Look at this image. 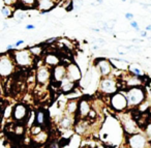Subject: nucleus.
Segmentation results:
<instances>
[{"label": "nucleus", "mask_w": 151, "mask_h": 148, "mask_svg": "<svg viewBox=\"0 0 151 148\" xmlns=\"http://www.w3.org/2000/svg\"><path fill=\"white\" fill-rule=\"evenodd\" d=\"M15 6H10V5H5L3 4L2 7H1V14H2L4 20H8V19H12L14 17V13H15Z\"/></svg>", "instance_id": "f3484780"}, {"label": "nucleus", "mask_w": 151, "mask_h": 148, "mask_svg": "<svg viewBox=\"0 0 151 148\" xmlns=\"http://www.w3.org/2000/svg\"><path fill=\"white\" fill-rule=\"evenodd\" d=\"M122 1H123V2H125V1H127V0H122Z\"/></svg>", "instance_id": "c9c22d12"}, {"label": "nucleus", "mask_w": 151, "mask_h": 148, "mask_svg": "<svg viewBox=\"0 0 151 148\" xmlns=\"http://www.w3.org/2000/svg\"><path fill=\"white\" fill-rule=\"evenodd\" d=\"M17 66L15 60H14L12 51H6L5 53L1 54L0 57V74L3 78L8 77L15 72V68Z\"/></svg>", "instance_id": "7ed1b4c3"}, {"label": "nucleus", "mask_w": 151, "mask_h": 148, "mask_svg": "<svg viewBox=\"0 0 151 148\" xmlns=\"http://www.w3.org/2000/svg\"><path fill=\"white\" fill-rule=\"evenodd\" d=\"M45 117H46V115H45V112L41 111V110H39V111L36 113V118H35L36 123H37V124H39V125L44 124Z\"/></svg>", "instance_id": "4be33fe9"}, {"label": "nucleus", "mask_w": 151, "mask_h": 148, "mask_svg": "<svg viewBox=\"0 0 151 148\" xmlns=\"http://www.w3.org/2000/svg\"><path fill=\"white\" fill-rule=\"evenodd\" d=\"M27 17H28L27 9H25L23 7H17L15 9V13H14L13 19L15 20V22L17 24H21Z\"/></svg>", "instance_id": "4468645a"}, {"label": "nucleus", "mask_w": 151, "mask_h": 148, "mask_svg": "<svg viewBox=\"0 0 151 148\" xmlns=\"http://www.w3.org/2000/svg\"><path fill=\"white\" fill-rule=\"evenodd\" d=\"M16 64L21 68H30L34 63V56L29 49H22L12 51Z\"/></svg>", "instance_id": "f03ea898"}, {"label": "nucleus", "mask_w": 151, "mask_h": 148, "mask_svg": "<svg viewBox=\"0 0 151 148\" xmlns=\"http://www.w3.org/2000/svg\"><path fill=\"white\" fill-rule=\"evenodd\" d=\"M29 50H30V52L32 53L34 57H39L41 53H43V47L41 45H34V46L29 48Z\"/></svg>", "instance_id": "aec40b11"}, {"label": "nucleus", "mask_w": 151, "mask_h": 148, "mask_svg": "<svg viewBox=\"0 0 151 148\" xmlns=\"http://www.w3.org/2000/svg\"><path fill=\"white\" fill-rule=\"evenodd\" d=\"M74 88V82H72L69 79L65 78L62 82H60V89L64 93H68L72 92Z\"/></svg>", "instance_id": "dca6fc26"}, {"label": "nucleus", "mask_w": 151, "mask_h": 148, "mask_svg": "<svg viewBox=\"0 0 151 148\" xmlns=\"http://www.w3.org/2000/svg\"><path fill=\"white\" fill-rule=\"evenodd\" d=\"M55 1H56V2H58V1H60V0H55Z\"/></svg>", "instance_id": "e433bc0d"}, {"label": "nucleus", "mask_w": 151, "mask_h": 148, "mask_svg": "<svg viewBox=\"0 0 151 148\" xmlns=\"http://www.w3.org/2000/svg\"><path fill=\"white\" fill-rule=\"evenodd\" d=\"M139 35H140L141 39H146V37H149L148 36V31L145 30V29H144V30H141V31L139 32Z\"/></svg>", "instance_id": "cd10ccee"}, {"label": "nucleus", "mask_w": 151, "mask_h": 148, "mask_svg": "<svg viewBox=\"0 0 151 148\" xmlns=\"http://www.w3.org/2000/svg\"><path fill=\"white\" fill-rule=\"evenodd\" d=\"M150 148H151V147H150Z\"/></svg>", "instance_id": "4c0bfd02"}, {"label": "nucleus", "mask_w": 151, "mask_h": 148, "mask_svg": "<svg viewBox=\"0 0 151 148\" xmlns=\"http://www.w3.org/2000/svg\"><path fill=\"white\" fill-rule=\"evenodd\" d=\"M57 39H57V37H52V39H47L46 43H47V44H48V45H49V44H52V42H56Z\"/></svg>", "instance_id": "2f4dec72"}, {"label": "nucleus", "mask_w": 151, "mask_h": 148, "mask_svg": "<svg viewBox=\"0 0 151 148\" xmlns=\"http://www.w3.org/2000/svg\"><path fill=\"white\" fill-rule=\"evenodd\" d=\"M124 17H125L126 20H128L129 22L133 21V18H135V16H133V14H131V13H126L125 15H124Z\"/></svg>", "instance_id": "c85d7f7f"}, {"label": "nucleus", "mask_w": 151, "mask_h": 148, "mask_svg": "<svg viewBox=\"0 0 151 148\" xmlns=\"http://www.w3.org/2000/svg\"><path fill=\"white\" fill-rule=\"evenodd\" d=\"M60 57H59L58 55L55 54V53H48V54L45 56V59H44V62L47 66H49V68H54V66H56V65L60 64Z\"/></svg>", "instance_id": "f8f14e48"}, {"label": "nucleus", "mask_w": 151, "mask_h": 148, "mask_svg": "<svg viewBox=\"0 0 151 148\" xmlns=\"http://www.w3.org/2000/svg\"><path fill=\"white\" fill-rule=\"evenodd\" d=\"M57 2L55 0H37V6L36 9L41 11V15L50 13L56 7Z\"/></svg>", "instance_id": "9b49d317"}, {"label": "nucleus", "mask_w": 151, "mask_h": 148, "mask_svg": "<svg viewBox=\"0 0 151 148\" xmlns=\"http://www.w3.org/2000/svg\"><path fill=\"white\" fill-rule=\"evenodd\" d=\"M66 78L74 83L79 82L82 78L81 70L74 62H70L66 65Z\"/></svg>", "instance_id": "6e6552de"}, {"label": "nucleus", "mask_w": 151, "mask_h": 148, "mask_svg": "<svg viewBox=\"0 0 151 148\" xmlns=\"http://www.w3.org/2000/svg\"><path fill=\"white\" fill-rule=\"evenodd\" d=\"M145 30H147L148 32H151V25H147V26L145 27Z\"/></svg>", "instance_id": "72a5a7b5"}, {"label": "nucleus", "mask_w": 151, "mask_h": 148, "mask_svg": "<svg viewBox=\"0 0 151 148\" xmlns=\"http://www.w3.org/2000/svg\"><path fill=\"white\" fill-rule=\"evenodd\" d=\"M94 16L96 17V18H98V19H100V18H102V14H98V13H96V14H95V15H94Z\"/></svg>", "instance_id": "f704fd0d"}, {"label": "nucleus", "mask_w": 151, "mask_h": 148, "mask_svg": "<svg viewBox=\"0 0 151 148\" xmlns=\"http://www.w3.org/2000/svg\"><path fill=\"white\" fill-rule=\"evenodd\" d=\"M15 49V47H14V44H8L7 46H6V48H5V50L6 51H13V50Z\"/></svg>", "instance_id": "7c9ffc66"}, {"label": "nucleus", "mask_w": 151, "mask_h": 148, "mask_svg": "<svg viewBox=\"0 0 151 148\" xmlns=\"http://www.w3.org/2000/svg\"><path fill=\"white\" fill-rule=\"evenodd\" d=\"M100 89L102 93L113 95L114 93L117 92V89H118L117 81H115L113 78H110V77L102 78V80L100 81Z\"/></svg>", "instance_id": "39448f33"}, {"label": "nucleus", "mask_w": 151, "mask_h": 148, "mask_svg": "<svg viewBox=\"0 0 151 148\" xmlns=\"http://www.w3.org/2000/svg\"><path fill=\"white\" fill-rule=\"evenodd\" d=\"M146 144V140H145V138L141 135H135L131 136V146L133 148H144Z\"/></svg>", "instance_id": "2eb2a0df"}, {"label": "nucleus", "mask_w": 151, "mask_h": 148, "mask_svg": "<svg viewBox=\"0 0 151 148\" xmlns=\"http://www.w3.org/2000/svg\"><path fill=\"white\" fill-rule=\"evenodd\" d=\"M104 3V0H96V5H102Z\"/></svg>", "instance_id": "473e14b6"}, {"label": "nucleus", "mask_w": 151, "mask_h": 148, "mask_svg": "<svg viewBox=\"0 0 151 148\" xmlns=\"http://www.w3.org/2000/svg\"><path fill=\"white\" fill-rule=\"evenodd\" d=\"M72 119L68 116L62 117L61 121H60V125H61L62 127H66V128L69 127V125H72Z\"/></svg>", "instance_id": "5701e85b"}, {"label": "nucleus", "mask_w": 151, "mask_h": 148, "mask_svg": "<svg viewBox=\"0 0 151 148\" xmlns=\"http://www.w3.org/2000/svg\"><path fill=\"white\" fill-rule=\"evenodd\" d=\"M25 43V41L24 39H18L17 42H15L14 43V47H15V49H18L20 46H22V45Z\"/></svg>", "instance_id": "bb28decb"}, {"label": "nucleus", "mask_w": 151, "mask_h": 148, "mask_svg": "<svg viewBox=\"0 0 151 148\" xmlns=\"http://www.w3.org/2000/svg\"><path fill=\"white\" fill-rule=\"evenodd\" d=\"M95 65H96V68L100 70V73L102 78L109 77V76L112 74L113 68H114L110 60L106 59V58H98V59L95 61Z\"/></svg>", "instance_id": "0eeeda50"}, {"label": "nucleus", "mask_w": 151, "mask_h": 148, "mask_svg": "<svg viewBox=\"0 0 151 148\" xmlns=\"http://www.w3.org/2000/svg\"><path fill=\"white\" fill-rule=\"evenodd\" d=\"M36 83L39 85H45L52 80V68L47 65H41L36 70Z\"/></svg>", "instance_id": "423d86ee"}, {"label": "nucleus", "mask_w": 151, "mask_h": 148, "mask_svg": "<svg viewBox=\"0 0 151 148\" xmlns=\"http://www.w3.org/2000/svg\"><path fill=\"white\" fill-rule=\"evenodd\" d=\"M27 112L28 109L24 104H17L14 106L13 114L12 117L16 121H23L25 118H27Z\"/></svg>", "instance_id": "9d476101"}, {"label": "nucleus", "mask_w": 151, "mask_h": 148, "mask_svg": "<svg viewBox=\"0 0 151 148\" xmlns=\"http://www.w3.org/2000/svg\"><path fill=\"white\" fill-rule=\"evenodd\" d=\"M66 78V65L58 64L52 68V80L56 83H60Z\"/></svg>", "instance_id": "1a4fd4ad"}, {"label": "nucleus", "mask_w": 151, "mask_h": 148, "mask_svg": "<svg viewBox=\"0 0 151 148\" xmlns=\"http://www.w3.org/2000/svg\"><path fill=\"white\" fill-rule=\"evenodd\" d=\"M128 107H137L143 104L146 99V92L141 86H133L126 90Z\"/></svg>", "instance_id": "f257e3e1"}, {"label": "nucleus", "mask_w": 151, "mask_h": 148, "mask_svg": "<svg viewBox=\"0 0 151 148\" xmlns=\"http://www.w3.org/2000/svg\"><path fill=\"white\" fill-rule=\"evenodd\" d=\"M92 44L98 45V47L102 48V47H104V46L106 45V41L104 39H93Z\"/></svg>", "instance_id": "b1692460"}, {"label": "nucleus", "mask_w": 151, "mask_h": 148, "mask_svg": "<svg viewBox=\"0 0 151 148\" xmlns=\"http://www.w3.org/2000/svg\"><path fill=\"white\" fill-rule=\"evenodd\" d=\"M91 111V106L87 99H82L79 101V114L82 117H87Z\"/></svg>", "instance_id": "ddd939ff"}, {"label": "nucleus", "mask_w": 151, "mask_h": 148, "mask_svg": "<svg viewBox=\"0 0 151 148\" xmlns=\"http://www.w3.org/2000/svg\"><path fill=\"white\" fill-rule=\"evenodd\" d=\"M129 72H131V75L139 77V78H142L144 76V72L140 68H137V66H129Z\"/></svg>", "instance_id": "412c9836"}, {"label": "nucleus", "mask_w": 151, "mask_h": 148, "mask_svg": "<svg viewBox=\"0 0 151 148\" xmlns=\"http://www.w3.org/2000/svg\"><path fill=\"white\" fill-rule=\"evenodd\" d=\"M19 5L25 9H31V8H36L37 6V0H18Z\"/></svg>", "instance_id": "6ab92c4d"}, {"label": "nucleus", "mask_w": 151, "mask_h": 148, "mask_svg": "<svg viewBox=\"0 0 151 148\" xmlns=\"http://www.w3.org/2000/svg\"><path fill=\"white\" fill-rule=\"evenodd\" d=\"M3 4H5V5H10V6H15L16 3L18 2L17 0H2Z\"/></svg>", "instance_id": "a878e982"}, {"label": "nucleus", "mask_w": 151, "mask_h": 148, "mask_svg": "<svg viewBox=\"0 0 151 148\" xmlns=\"http://www.w3.org/2000/svg\"><path fill=\"white\" fill-rule=\"evenodd\" d=\"M79 111V101L76 99H70L66 104V112L68 114H76Z\"/></svg>", "instance_id": "a211bd4d"}, {"label": "nucleus", "mask_w": 151, "mask_h": 148, "mask_svg": "<svg viewBox=\"0 0 151 148\" xmlns=\"http://www.w3.org/2000/svg\"><path fill=\"white\" fill-rule=\"evenodd\" d=\"M25 29L26 30H34L35 29V25L34 24H28V25L25 26Z\"/></svg>", "instance_id": "c756f323"}, {"label": "nucleus", "mask_w": 151, "mask_h": 148, "mask_svg": "<svg viewBox=\"0 0 151 148\" xmlns=\"http://www.w3.org/2000/svg\"><path fill=\"white\" fill-rule=\"evenodd\" d=\"M111 106L116 111H123L128 107V101L126 95L122 92H116L111 96Z\"/></svg>", "instance_id": "20e7f679"}, {"label": "nucleus", "mask_w": 151, "mask_h": 148, "mask_svg": "<svg viewBox=\"0 0 151 148\" xmlns=\"http://www.w3.org/2000/svg\"><path fill=\"white\" fill-rule=\"evenodd\" d=\"M131 27L133 29H135L137 32H140L142 30L140 27H139V24H138V22L137 21H135V20H133V21H131Z\"/></svg>", "instance_id": "393cba45"}]
</instances>
